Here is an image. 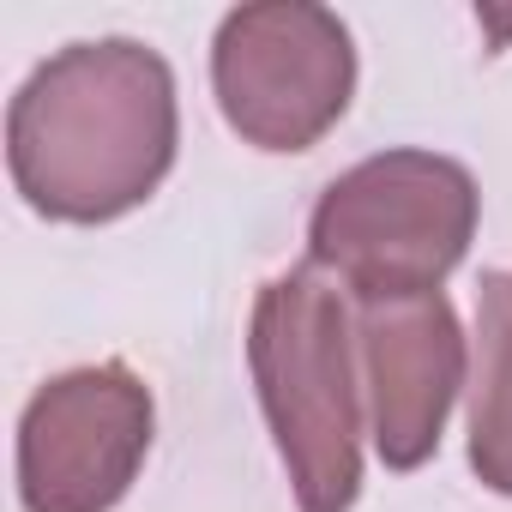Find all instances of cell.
<instances>
[{
	"mask_svg": "<svg viewBox=\"0 0 512 512\" xmlns=\"http://www.w3.org/2000/svg\"><path fill=\"white\" fill-rule=\"evenodd\" d=\"M181 103L169 61L139 37L67 43L7 109V169L49 223H115L175 169Z\"/></svg>",
	"mask_w": 512,
	"mask_h": 512,
	"instance_id": "cell-1",
	"label": "cell"
},
{
	"mask_svg": "<svg viewBox=\"0 0 512 512\" xmlns=\"http://www.w3.org/2000/svg\"><path fill=\"white\" fill-rule=\"evenodd\" d=\"M247 368L272 446L290 470L296 512H350L362 494L368 398L356 362V314L326 272L296 266L253 296Z\"/></svg>",
	"mask_w": 512,
	"mask_h": 512,
	"instance_id": "cell-2",
	"label": "cell"
},
{
	"mask_svg": "<svg viewBox=\"0 0 512 512\" xmlns=\"http://www.w3.org/2000/svg\"><path fill=\"white\" fill-rule=\"evenodd\" d=\"M476 175L422 145L374 151L344 169L308 217V266L350 290V302L440 296L476 241Z\"/></svg>",
	"mask_w": 512,
	"mask_h": 512,
	"instance_id": "cell-3",
	"label": "cell"
},
{
	"mask_svg": "<svg viewBox=\"0 0 512 512\" xmlns=\"http://www.w3.org/2000/svg\"><path fill=\"white\" fill-rule=\"evenodd\" d=\"M211 91L253 151H314L356 97V37L314 0L235 7L211 37Z\"/></svg>",
	"mask_w": 512,
	"mask_h": 512,
	"instance_id": "cell-4",
	"label": "cell"
},
{
	"mask_svg": "<svg viewBox=\"0 0 512 512\" xmlns=\"http://www.w3.org/2000/svg\"><path fill=\"white\" fill-rule=\"evenodd\" d=\"M157 434L151 386L127 362H91L43 380L19 416L25 512H115Z\"/></svg>",
	"mask_w": 512,
	"mask_h": 512,
	"instance_id": "cell-5",
	"label": "cell"
},
{
	"mask_svg": "<svg viewBox=\"0 0 512 512\" xmlns=\"http://www.w3.org/2000/svg\"><path fill=\"white\" fill-rule=\"evenodd\" d=\"M356 362L368 398V434L386 470H422L440 452L446 416L470 380V344L446 296L362 302Z\"/></svg>",
	"mask_w": 512,
	"mask_h": 512,
	"instance_id": "cell-6",
	"label": "cell"
},
{
	"mask_svg": "<svg viewBox=\"0 0 512 512\" xmlns=\"http://www.w3.org/2000/svg\"><path fill=\"white\" fill-rule=\"evenodd\" d=\"M470 470L512 500V272H482L476 380H470Z\"/></svg>",
	"mask_w": 512,
	"mask_h": 512,
	"instance_id": "cell-7",
	"label": "cell"
}]
</instances>
